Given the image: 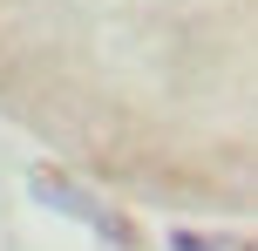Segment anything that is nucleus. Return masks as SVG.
Masks as SVG:
<instances>
[{"label":"nucleus","instance_id":"1","mask_svg":"<svg viewBox=\"0 0 258 251\" xmlns=\"http://www.w3.org/2000/svg\"><path fill=\"white\" fill-rule=\"evenodd\" d=\"M34 197H48V204H68V211H75V217H89V224L102 231V238H116V244H129V231L116 224V217H102V204H89V197H82L75 184H61V177H54V170H34Z\"/></svg>","mask_w":258,"mask_h":251},{"label":"nucleus","instance_id":"2","mask_svg":"<svg viewBox=\"0 0 258 251\" xmlns=\"http://www.w3.org/2000/svg\"><path fill=\"white\" fill-rule=\"evenodd\" d=\"M170 251H238L231 238H204V231H170Z\"/></svg>","mask_w":258,"mask_h":251}]
</instances>
